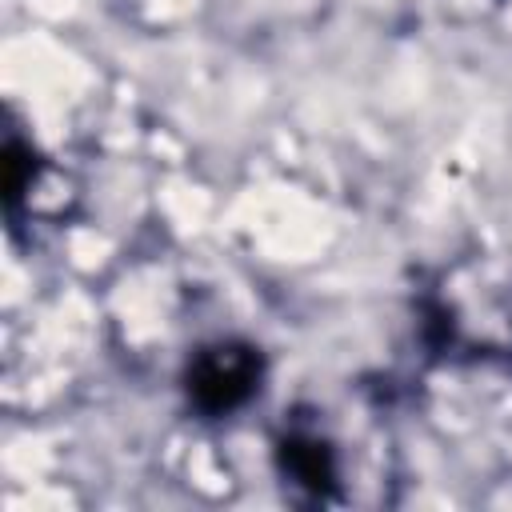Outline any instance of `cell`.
Listing matches in <instances>:
<instances>
[{"label": "cell", "mask_w": 512, "mask_h": 512, "mask_svg": "<svg viewBox=\"0 0 512 512\" xmlns=\"http://www.w3.org/2000/svg\"><path fill=\"white\" fill-rule=\"evenodd\" d=\"M264 376V356L260 348L244 340H216L204 344L188 368H184V392L196 412L204 416H228L240 404H248L260 388Z\"/></svg>", "instance_id": "obj_1"}, {"label": "cell", "mask_w": 512, "mask_h": 512, "mask_svg": "<svg viewBox=\"0 0 512 512\" xmlns=\"http://www.w3.org/2000/svg\"><path fill=\"white\" fill-rule=\"evenodd\" d=\"M280 472L308 488V492H328L336 484V460H332V448L316 436H304V432H292L280 440Z\"/></svg>", "instance_id": "obj_2"}]
</instances>
